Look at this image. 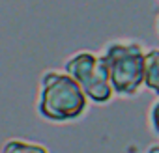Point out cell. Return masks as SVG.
Instances as JSON below:
<instances>
[{
  "mask_svg": "<svg viewBox=\"0 0 159 153\" xmlns=\"http://www.w3.org/2000/svg\"><path fill=\"white\" fill-rule=\"evenodd\" d=\"M88 107V97L79 82L66 71H45L39 84L38 112L52 123L79 120Z\"/></svg>",
  "mask_w": 159,
  "mask_h": 153,
  "instance_id": "obj_1",
  "label": "cell"
},
{
  "mask_svg": "<svg viewBox=\"0 0 159 153\" xmlns=\"http://www.w3.org/2000/svg\"><path fill=\"white\" fill-rule=\"evenodd\" d=\"M103 60L109 71V79L114 94L131 97L139 94L144 84V63L146 54L139 43L112 41L103 49Z\"/></svg>",
  "mask_w": 159,
  "mask_h": 153,
  "instance_id": "obj_2",
  "label": "cell"
},
{
  "mask_svg": "<svg viewBox=\"0 0 159 153\" xmlns=\"http://www.w3.org/2000/svg\"><path fill=\"white\" fill-rule=\"evenodd\" d=\"M64 71L79 82V86L83 88V92L92 103L103 105L111 101L114 90L103 56L86 50L77 52L64 63Z\"/></svg>",
  "mask_w": 159,
  "mask_h": 153,
  "instance_id": "obj_3",
  "label": "cell"
},
{
  "mask_svg": "<svg viewBox=\"0 0 159 153\" xmlns=\"http://www.w3.org/2000/svg\"><path fill=\"white\" fill-rule=\"evenodd\" d=\"M144 84L159 95V49L146 52L144 63Z\"/></svg>",
  "mask_w": 159,
  "mask_h": 153,
  "instance_id": "obj_4",
  "label": "cell"
},
{
  "mask_svg": "<svg viewBox=\"0 0 159 153\" xmlns=\"http://www.w3.org/2000/svg\"><path fill=\"white\" fill-rule=\"evenodd\" d=\"M0 153H49L45 146L36 144V142H28V140H21V138H11L6 140Z\"/></svg>",
  "mask_w": 159,
  "mask_h": 153,
  "instance_id": "obj_5",
  "label": "cell"
},
{
  "mask_svg": "<svg viewBox=\"0 0 159 153\" xmlns=\"http://www.w3.org/2000/svg\"><path fill=\"white\" fill-rule=\"evenodd\" d=\"M150 125H152V131L159 136V101L150 110Z\"/></svg>",
  "mask_w": 159,
  "mask_h": 153,
  "instance_id": "obj_6",
  "label": "cell"
},
{
  "mask_svg": "<svg viewBox=\"0 0 159 153\" xmlns=\"http://www.w3.org/2000/svg\"><path fill=\"white\" fill-rule=\"evenodd\" d=\"M146 153H159V146H152Z\"/></svg>",
  "mask_w": 159,
  "mask_h": 153,
  "instance_id": "obj_7",
  "label": "cell"
}]
</instances>
